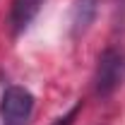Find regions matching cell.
I'll return each mask as SVG.
<instances>
[{"label":"cell","mask_w":125,"mask_h":125,"mask_svg":"<svg viewBox=\"0 0 125 125\" xmlns=\"http://www.w3.org/2000/svg\"><path fill=\"white\" fill-rule=\"evenodd\" d=\"M125 77V55L120 48L108 46L96 60L94 70V94L99 99H108L115 92Z\"/></svg>","instance_id":"6da1fadb"},{"label":"cell","mask_w":125,"mask_h":125,"mask_svg":"<svg viewBox=\"0 0 125 125\" xmlns=\"http://www.w3.org/2000/svg\"><path fill=\"white\" fill-rule=\"evenodd\" d=\"M34 113V94L24 87H7L0 96V123L2 125H27Z\"/></svg>","instance_id":"7a4b0ae2"},{"label":"cell","mask_w":125,"mask_h":125,"mask_svg":"<svg viewBox=\"0 0 125 125\" xmlns=\"http://www.w3.org/2000/svg\"><path fill=\"white\" fill-rule=\"evenodd\" d=\"M43 2L46 0H12L10 15H7V27L12 31V36L27 31V27L34 22V17L39 15V10L43 7Z\"/></svg>","instance_id":"3957f363"},{"label":"cell","mask_w":125,"mask_h":125,"mask_svg":"<svg viewBox=\"0 0 125 125\" xmlns=\"http://www.w3.org/2000/svg\"><path fill=\"white\" fill-rule=\"evenodd\" d=\"M99 5H101V0H75L72 2V19H70L72 36H82L89 31V27L99 15Z\"/></svg>","instance_id":"277c9868"},{"label":"cell","mask_w":125,"mask_h":125,"mask_svg":"<svg viewBox=\"0 0 125 125\" xmlns=\"http://www.w3.org/2000/svg\"><path fill=\"white\" fill-rule=\"evenodd\" d=\"M79 108H82V101H77L72 108L67 111L65 115H60V118H58L53 125H72V123H75V118H77V113H79Z\"/></svg>","instance_id":"5b68a950"},{"label":"cell","mask_w":125,"mask_h":125,"mask_svg":"<svg viewBox=\"0 0 125 125\" xmlns=\"http://www.w3.org/2000/svg\"><path fill=\"white\" fill-rule=\"evenodd\" d=\"M115 2H118V7H123V10H125V0H115Z\"/></svg>","instance_id":"8992f818"}]
</instances>
